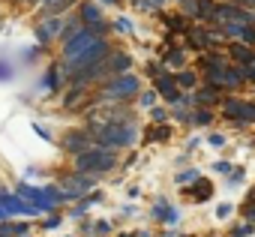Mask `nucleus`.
I'll use <instances>...</instances> for the list:
<instances>
[{"label":"nucleus","instance_id":"obj_41","mask_svg":"<svg viewBox=\"0 0 255 237\" xmlns=\"http://www.w3.org/2000/svg\"><path fill=\"white\" fill-rule=\"evenodd\" d=\"M42 3H54V0H42Z\"/></svg>","mask_w":255,"mask_h":237},{"label":"nucleus","instance_id":"obj_19","mask_svg":"<svg viewBox=\"0 0 255 237\" xmlns=\"http://www.w3.org/2000/svg\"><path fill=\"white\" fill-rule=\"evenodd\" d=\"M60 75H63V72H60L57 66H51V69H48V75H45V81H42V87H45V90H51V93H57V90H60Z\"/></svg>","mask_w":255,"mask_h":237},{"label":"nucleus","instance_id":"obj_43","mask_svg":"<svg viewBox=\"0 0 255 237\" xmlns=\"http://www.w3.org/2000/svg\"><path fill=\"white\" fill-rule=\"evenodd\" d=\"M183 237H189V234H183Z\"/></svg>","mask_w":255,"mask_h":237},{"label":"nucleus","instance_id":"obj_16","mask_svg":"<svg viewBox=\"0 0 255 237\" xmlns=\"http://www.w3.org/2000/svg\"><path fill=\"white\" fill-rule=\"evenodd\" d=\"M162 21L168 24V30H174V33H183V36H186V30L192 27V24L186 21V15H183V12H177V15H162Z\"/></svg>","mask_w":255,"mask_h":237},{"label":"nucleus","instance_id":"obj_39","mask_svg":"<svg viewBox=\"0 0 255 237\" xmlns=\"http://www.w3.org/2000/svg\"><path fill=\"white\" fill-rule=\"evenodd\" d=\"M99 3H105V6H117L120 0H99Z\"/></svg>","mask_w":255,"mask_h":237},{"label":"nucleus","instance_id":"obj_45","mask_svg":"<svg viewBox=\"0 0 255 237\" xmlns=\"http://www.w3.org/2000/svg\"><path fill=\"white\" fill-rule=\"evenodd\" d=\"M252 84H255V81H252Z\"/></svg>","mask_w":255,"mask_h":237},{"label":"nucleus","instance_id":"obj_8","mask_svg":"<svg viewBox=\"0 0 255 237\" xmlns=\"http://www.w3.org/2000/svg\"><path fill=\"white\" fill-rule=\"evenodd\" d=\"M192 99H195V105H201V108H213V105L222 102V90L204 81V84H198V87L192 90Z\"/></svg>","mask_w":255,"mask_h":237},{"label":"nucleus","instance_id":"obj_12","mask_svg":"<svg viewBox=\"0 0 255 237\" xmlns=\"http://www.w3.org/2000/svg\"><path fill=\"white\" fill-rule=\"evenodd\" d=\"M147 144H159V141H171V126L168 123H153L147 126V132L141 135Z\"/></svg>","mask_w":255,"mask_h":237},{"label":"nucleus","instance_id":"obj_3","mask_svg":"<svg viewBox=\"0 0 255 237\" xmlns=\"http://www.w3.org/2000/svg\"><path fill=\"white\" fill-rule=\"evenodd\" d=\"M141 87V78L132 72H123V75H111L99 93V99H111V102H126L129 96H135Z\"/></svg>","mask_w":255,"mask_h":237},{"label":"nucleus","instance_id":"obj_40","mask_svg":"<svg viewBox=\"0 0 255 237\" xmlns=\"http://www.w3.org/2000/svg\"><path fill=\"white\" fill-rule=\"evenodd\" d=\"M249 195H252V198H255V186H252V192H249Z\"/></svg>","mask_w":255,"mask_h":237},{"label":"nucleus","instance_id":"obj_4","mask_svg":"<svg viewBox=\"0 0 255 237\" xmlns=\"http://www.w3.org/2000/svg\"><path fill=\"white\" fill-rule=\"evenodd\" d=\"M219 108H222V117L228 123H237V126L255 123V102H246V99H237V96H222Z\"/></svg>","mask_w":255,"mask_h":237},{"label":"nucleus","instance_id":"obj_32","mask_svg":"<svg viewBox=\"0 0 255 237\" xmlns=\"http://www.w3.org/2000/svg\"><path fill=\"white\" fill-rule=\"evenodd\" d=\"M234 234L249 237V234H255V225H252V222H243V225H237V228H234Z\"/></svg>","mask_w":255,"mask_h":237},{"label":"nucleus","instance_id":"obj_6","mask_svg":"<svg viewBox=\"0 0 255 237\" xmlns=\"http://www.w3.org/2000/svg\"><path fill=\"white\" fill-rule=\"evenodd\" d=\"M90 144H93V135L87 129H69V132H63V150L72 153V156L84 153Z\"/></svg>","mask_w":255,"mask_h":237},{"label":"nucleus","instance_id":"obj_11","mask_svg":"<svg viewBox=\"0 0 255 237\" xmlns=\"http://www.w3.org/2000/svg\"><path fill=\"white\" fill-rule=\"evenodd\" d=\"M228 57H231V63L246 66V63H252V60H255V48H252V45H246V42H240V39H234V42L228 45Z\"/></svg>","mask_w":255,"mask_h":237},{"label":"nucleus","instance_id":"obj_23","mask_svg":"<svg viewBox=\"0 0 255 237\" xmlns=\"http://www.w3.org/2000/svg\"><path fill=\"white\" fill-rule=\"evenodd\" d=\"M156 99H159V93H156L153 87H150V90H144V93H138V105H141V108H153V105H156Z\"/></svg>","mask_w":255,"mask_h":237},{"label":"nucleus","instance_id":"obj_18","mask_svg":"<svg viewBox=\"0 0 255 237\" xmlns=\"http://www.w3.org/2000/svg\"><path fill=\"white\" fill-rule=\"evenodd\" d=\"M162 63H165V66H177V69H183V66H186V51H183V48H168L165 57H162Z\"/></svg>","mask_w":255,"mask_h":237},{"label":"nucleus","instance_id":"obj_2","mask_svg":"<svg viewBox=\"0 0 255 237\" xmlns=\"http://www.w3.org/2000/svg\"><path fill=\"white\" fill-rule=\"evenodd\" d=\"M117 168V156L111 147H87L84 153L75 156V171H84V174H105Z\"/></svg>","mask_w":255,"mask_h":237},{"label":"nucleus","instance_id":"obj_17","mask_svg":"<svg viewBox=\"0 0 255 237\" xmlns=\"http://www.w3.org/2000/svg\"><path fill=\"white\" fill-rule=\"evenodd\" d=\"M198 81H201V78H198V72H192V69H180V72H177V87H180V90H195Z\"/></svg>","mask_w":255,"mask_h":237},{"label":"nucleus","instance_id":"obj_27","mask_svg":"<svg viewBox=\"0 0 255 237\" xmlns=\"http://www.w3.org/2000/svg\"><path fill=\"white\" fill-rule=\"evenodd\" d=\"M225 177H228V186H240V183H243V180H246V171H243V168H237V165H234V168H231V171H228V174H225Z\"/></svg>","mask_w":255,"mask_h":237},{"label":"nucleus","instance_id":"obj_15","mask_svg":"<svg viewBox=\"0 0 255 237\" xmlns=\"http://www.w3.org/2000/svg\"><path fill=\"white\" fill-rule=\"evenodd\" d=\"M222 66H228V57H225V54H219L216 48L201 54V69H222Z\"/></svg>","mask_w":255,"mask_h":237},{"label":"nucleus","instance_id":"obj_7","mask_svg":"<svg viewBox=\"0 0 255 237\" xmlns=\"http://www.w3.org/2000/svg\"><path fill=\"white\" fill-rule=\"evenodd\" d=\"M150 216H153V222H159V225H174V222L180 219V210H177L168 198H156Z\"/></svg>","mask_w":255,"mask_h":237},{"label":"nucleus","instance_id":"obj_44","mask_svg":"<svg viewBox=\"0 0 255 237\" xmlns=\"http://www.w3.org/2000/svg\"><path fill=\"white\" fill-rule=\"evenodd\" d=\"M69 237H72V234H69Z\"/></svg>","mask_w":255,"mask_h":237},{"label":"nucleus","instance_id":"obj_34","mask_svg":"<svg viewBox=\"0 0 255 237\" xmlns=\"http://www.w3.org/2000/svg\"><path fill=\"white\" fill-rule=\"evenodd\" d=\"M228 213H231V204H219V207H216V216H219V219H228Z\"/></svg>","mask_w":255,"mask_h":237},{"label":"nucleus","instance_id":"obj_38","mask_svg":"<svg viewBox=\"0 0 255 237\" xmlns=\"http://www.w3.org/2000/svg\"><path fill=\"white\" fill-rule=\"evenodd\" d=\"M150 3H153V9H162V6H165V0H150Z\"/></svg>","mask_w":255,"mask_h":237},{"label":"nucleus","instance_id":"obj_22","mask_svg":"<svg viewBox=\"0 0 255 237\" xmlns=\"http://www.w3.org/2000/svg\"><path fill=\"white\" fill-rule=\"evenodd\" d=\"M72 6H75V0H54V3H45V12L60 15V12H66V9H72Z\"/></svg>","mask_w":255,"mask_h":237},{"label":"nucleus","instance_id":"obj_9","mask_svg":"<svg viewBox=\"0 0 255 237\" xmlns=\"http://www.w3.org/2000/svg\"><path fill=\"white\" fill-rule=\"evenodd\" d=\"M183 195H186L189 201H195V204L210 201V198H213V183H210V180H204V177H198V180H192V183H186V186H183Z\"/></svg>","mask_w":255,"mask_h":237},{"label":"nucleus","instance_id":"obj_20","mask_svg":"<svg viewBox=\"0 0 255 237\" xmlns=\"http://www.w3.org/2000/svg\"><path fill=\"white\" fill-rule=\"evenodd\" d=\"M198 177H201L198 168H183V171L174 174V183H177V186H186V183H192V180H198Z\"/></svg>","mask_w":255,"mask_h":237},{"label":"nucleus","instance_id":"obj_35","mask_svg":"<svg viewBox=\"0 0 255 237\" xmlns=\"http://www.w3.org/2000/svg\"><path fill=\"white\" fill-rule=\"evenodd\" d=\"M57 225H60V216H57V213H51V219L42 222V228H57Z\"/></svg>","mask_w":255,"mask_h":237},{"label":"nucleus","instance_id":"obj_5","mask_svg":"<svg viewBox=\"0 0 255 237\" xmlns=\"http://www.w3.org/2000/svg\"><path fill=\"white\" fill-rule=\"evenodd\" d=\"M93 186H96L93 174H84V171H72V174L60 177V189H63V198H66V201L87 195V189H93Z\"/></svg>","mask_w":255,"mask_h":237},{"label":"nucleus","instance_id":"obj_25","mask_svg":"<svg viewBox=\"0 0 255 237\" xmlns=\"http://www.w3.org/2000/svg\"><path fill=\"white\" fill-rule=\"evenodd\" d=\"M150 117H153V123H168V120H171V111H168V108L153 105V108H150Z\"/></svg>","mask_w":255,"mask_h":237},{"label":"nucleus","instance_id":"obj_42","mask_svg":"<svg viewBox=\"0 0 255 237\" xmlns=\"http://www.w3.org/2000/svg\"><path fill=\"white\" fill-rule=\"evenodd\" d=\"M234 237H240V234H234Z\"/></svg>","mask_w":255,"mask_h":237},{"label":"nucleus","instance_id":"obj_21","mask_svg":"<svg viewBox=\"0 0 255 237\" xmlns=\"http://www.w3.org/2000/svg\"><path fill=\"white\" fill-rule=\"evenodd\" d=\"M180 12L189 18H201V3L198 0H180Z\"/></svg>","mask_w":255,"mask_h":237},{"label":"nucleus","instance_id":"obj_37","mask_svg":"<svg viewBox=\"0 0 255 237\" xmlns=\"http://www.w3.org/2000/svg\"><path fill=\"white\" fill-rule=\"evenodd\" d=\"M126 195H129V198H138V195H141V189H138V186H129V189H126Z\"/></svg>","mask_w":255,"mask_h":237},{"label":"nucleus","instance_id":"obj_29","mask_svg":"<svg viewBox=\"0 0 255 237\" xmlns=\"http://www.w3.org/2000/svg\"><path fill=\"white\" fill-rule=\"evenodd\" d=\"M162 72H165V63H162V60H159V63H156V60L147 63V75H150V78H156V75H162Z\"/></svg>","mask_w":255,"mask_h":237},{"label":"nucleus","instance_id":"obj_1","mask_svg":"<svg viewBox=\"0 0 255 237\" xmlns=\"http://www.w3.org/2000/svg\"><path fill=\"white\" fill-rule=\"evenodd\" d=\"M84 129L93 135V144H99V147H111V150L135 147V141H138V135H141L132 123L120 120V117H105V120L87 123Z\"/></svg>","mask_w":255,"mask_h":237},{"label":"nucleus","instance_id":"obj_10","mask_svg":"<svg viewBox=\"0 0 255 237\" xmlns=\"http://www.w3.org/2000/svg\"><path fill=\"white\" fill-rule=\"evenodd\" d=\"M105 63H108V72L111 75H123V72L132 69V57L126 54V51H120V48H111L108 57H105Z\"/></svg>","mask_w":255,"mask_h":237},{"label":"nucleus","instance_id":"obj_30","mask_svg":"<svg viewBox=\"0 0 255 237\" xmlns=\"http://www.w3.org/2000/svg\"><path fill=\"white\" fill-rule=\"evenodd\" d=\"M207 144L219 150V147H225V135H219V132H210V135H207Z\"/></svg>","mask_w":255,"mask_h":237},{"label":"nucleus","instance_id":"obj_28","mask_svg":"<svg viewBox=\"0 0 255 237\" xmlns=\"http://www.w3.org/2000/svg\"><path fill=\"white\" fill-rule=\"evenodd\" d=\"M240 42H246V45H255V24H243Z\"/></svg>","mask_w":255,"mask_h":237},{"label":"nucleus","instance_id":"obj_33","mask_svg":"<svg viewBox=\"0 0 255 237\" xmlns=\"http://www.w3.org/2000/svg\"><path fill=\"white\" fill-rule=\"evenodd\" d=\"M231 168H234L231 162H216V165H213V171H216V174H228Z\"/></svg>","mask_w":255,"mask_h":237},{"label":"nucleus","instance_id":"obj_13","mask_svg":"<svg viewBox=\"0 0 255 237\" xmlns=\"http://www.w3.org/2000/svg\"><path fill=\"white\" fill-rule=\"evenodd\" d=\"M213 120H216L213 108H201V105H195V108H192V126H198V129H207Z\"/></svg>","mask_w":255,"mask_h":237},{"label":"nucleus","instance_id":"obj_31","mask_svg":"<svg viewBox=\"0 0 255 237\" xmlns=\"http://www.w3.org/2000/svg\"><path fill=\"white\" fill-rule=\"evenodd\" d=\"M93 234H96V237H105V234H111V225L102 219V222H96V225H93Z\"/></svg>","mask_w":255,"mask_h":237},{"label":"nucleus","instance_id":"obj_24","mask_svg":"<svg viewBox=\"0 0 255 237\" xmlns=\"http://www.w3.org/2000/svg\"><path fill=\"white\" fill-rule=\"evenodd\" d=\"M111 30H114V33H132L135 24H132L129 18H114V21H111Z\"/></svg>","mask_w":255,"mask_h":237},{"label":"nucleus","instance_id":"obj_26","mask_svg":"<svg viewBox=\"0 0 255 237\" xmlns=\"http://www.w3.org/2000/svg\"><path fill=\"white\" fill-rule=\"evenodd\" d=\"M240 213H243V219H246V222H252V225H255V198H252V195H249V198L243 201Z\"/></svg>","mask_w":255,"mask_h":237},{"label":"nucleus","instance_id":"obj_36","mask_svg":"<svg viewBox=\"0 0 255 237\" xmlns=\"http://www.w3.org/2000/svg\"><path fill=\"white\" fill-rule=\"evenodd\" d=\"M198 144H201V138H189V141H186V153H192V150H198Z\"/></svg>","mask_w":255,"mask_h":237},{"label":"nucleus","instance_id":"obj_14","mask_svg":"<svg viewBox=\"0 0 255 237\" xmlns=\"http://www.w3.org/2000/svg\"><path fill=\"white\" fill-rule=\"evenodd\" d=\"M78 18L84 24H93V21H102V9L96 3H90V0H84V3H78Z\"/></svg>","mask_w":255,"mask_h":237}]
</instances>
